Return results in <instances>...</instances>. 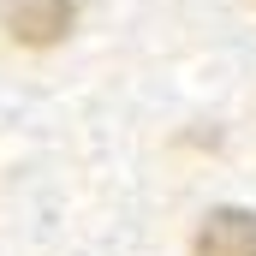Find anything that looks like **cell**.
<instances>
[{
    "mask_svg": "<svg viewBox=\"0 0 256 256\" xmlns=\"http://www.w3.org/2000/svg\"><path fill=\"white\" fill-rule=\"evenodd\" d=\"M6 30L24 42V48H54L66 30H72V0H6Z\"/></svg>",
    "mask_w": 256,
    "mask_h": 256,
    "instance_id": "obj_1",
    "label": "cell"
},
{
    "mask_svg": "<svg viewBox=\"0 0 256 256\" xmlns=\"http://www.w3.org/2000/svg\"><path fill=\"white\" fill-rule=\"evenodd\" d=\"M196 256H256V214L250 208H214L196 226Z\"/></svg>",
    "mask_w": 256,
    "mask_h": 256,
    "instance_id": "obj_2",
    "label": "cell"
}]
</instances>
